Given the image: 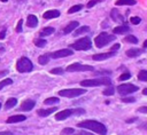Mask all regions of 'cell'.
<instances>
[{
  "mask_svg": "<svg viewBox=\"0 0 147 135\" xmlns=\"http://www.w3.org/2000/svg\"><path fill=\"white\" fill-rule=\"evenodd\" d=\"M114 92H115V89H114V87L110 85L108 88H106L102 93H103V95H106V96H110V95H113L114 94Z\"/></svg>",
  "mask_w": 147,
  "mask_h": 135,
  "instance_id": "4dcf8cb0",
  "label": "cell"
},
{
  "mask_svg": "<svg viewBox=\"0 0 147 135\" xmlns=\"http://www.w3.org/2000/svg\"><path fill=\"white\" fill-rule=\"evenodd\" d=\"M93 66L91 65H85V64H80V63H74L67 66L65 71L68 72H83V71H92Z\"/></svg>",
  "mask_w": 147,
  "mask_h": 135,
  "instance_id": "ba28073f",
  "label": "cell"
},
{
  "mask_svg": "<svg viewBox=\"0 0 147 135\" xmlns=\"http://www.w3.org/2000/svg\"><path fill=\"white\" fill-rule=\"evenodd\" d=\"M110 17L115 21V22H118V23H122L124 19H123V16L119 14V11L117 9H113L110 11Z\"/></svg>",
  "mask_w": 147,
  "mask_h": 135,
  "instance_id": "ac0fdd59",
  "label": "cell"
},
{
  "mask_svg": "<svg viewBox=\"0 0 147 135\" xmlns=\"http://www.w3.org/2000/svg\"><path fill=\"white\" fill-rule=\"evenodd\" d=\"M142 53V49H138V48H131L129 50H126V56L127 57H137Z\"/></svg>",
  "mask_w": 147,
  "mask_h": 135,
  "instance_id": "ffe728a7",
  "label": "cell"
},
{
  "mask_svg": "<svg viewBox=\"0 0 147 135\" xmlns=\"http://www.w3.org/2000/svg\"><path fill=\"white\" fill-rule=\"evenodd\" d=\"M77 126L79 128H86V129H90L96 134H100V135H106L107 134V128L103 124L96 121V120H83L77 124Z\"/></svg>",
  "mask_w": 147,
  "mask_h": 135,
  "instance_id": "6da1fadb",
  "label": "cell"
},
{
  "mask_svg": "<svg viewBox=\"0 0 147 135\" xmlns=\"http://www.w3.org/2000/svg\"><path fill=\"white\" fill-rule=\"evenodd\" d=\"M138 89L139 88L136 85H132V84H122V85H119L117 87V92L121 95H127V94H131V93L137 92Z\"/></svg>",
  "mask_w": 147,
  "mask_h": 135,
  "instance_id": "9c48e42d",
  "label": "cell"
},
{
  "mask_svg": "<svg viewBox=\"0 0 147 135\" xmlns=\"http://www.w3.org/2000/svg\"><path fill=\"white\" fill-rule=\"evenodd\" d=\"M13 84V80L11 79H3L0 81V89H2L3 87L8 86V85H11Z\"/></svg>",
  "mask_w": 147,
  "mask_h": 135,
  "instance_id": "1f68e13d",
  "label": "cell"
},
{
  "mask_svg": "<svg viewBox=\"0 0 147 135\" xmlns=\"http://www.w3.org/2000/svg\"><path fill=\"white\" fill-rule=\"evenodd\" d=\"M16 103H17V100H16L15 97H10V98H8V100L6 101L5 109H6V110H8V109H10V108L15 106V105H16Z\"/></svg>",
  "mask_w": 147,
  "mask_h": 135,
  "instance_id": "44dd1931",
  "label": "cell"
},
{
  "mask_svg": "<svg viewBox=\"0 0 147 135\" xmlns=\"http://www.w3.org/2000/svg\"><path fill=\"white\" fill-rule=\"evenodd\" d=\"M138 112H142V113H146L147 112V106H141L138 109Z\"/></svg>",
  "mask_w": 147,
  "mask_h": 135,
  "instance_id": "ee69618b",
  "label": "cell"
},
{
  "mask_svg": "<svg viewBox=\"0 0 147 135\" xmlns=\"http://www.w3.org/2000/svg\"><path fill=\"white\" fill-rule=\"evenodd\" d=\"M0 135H14V134L11 132H8L7 130V132H0Z\"/></svg>",
  "mask_w": 147,
  "mask_h": 135,
  "instance_id": "f6af8a7d",
  "label": "cell"
},
{
  "mask_svg": "<svg viewBox=\"0 0 147 135\" xmlns=\"http://www.w3.org/2000/svg\"><path fill=\"white\" fill-rule=\"evenodd\" d=\"M74 51L71 49H60V50H56L52 54H48L49 57L52 58H61V57H67V56H70L72 55Z\"/></svg>",
  "mask_w": 147,
  "mask_h": 135,
  "instance_id": "30bf717a",
  "label": "cell"
},
{
  "mask_svg": "<svg viewBox=\"0 0 147 135\" xmlns=\"http://www.w3.org/2000/svg\"><path fill=\"white\" fill-rule=\"evenodd\" d=\"M86 32H90V27H88L87 25H84V26H82V27L76 29V31L74 32V34H75V35H79V34L86 33Z\"/></svg>",
  "mask_w": 147,
  "mask_h": 135,
  "instance_id": "d4e9b609",
  "label": "cell"
},
{
  "mask_svg": "<svg viewBox=\"0 0 147 135\" xmlns=\"http://www.w3.org/2000/svg\"><path fill=\"white\" fill-rule=\"evenodd\" d=\"M102 0H91V1H88V3L86 5L87 6V8H92L94 5H96L98 2H101Z\"/></svg>",
  "mask_w": 147,
  "mask_h": 135,
  "instance_id": "74e56055",
  "label": "cell"
},
{
  "mask_svg": "<svg viewBox=\"0 0 147 135\" xmlns=\"http://www.w3.org/2000/svg\"><path fill=\"white\" fill-rule=\"evenodd\" d=\"M130 22H131L132 24L137 25V24H139V23L141 22V18H140V17H138V16H133V17H131V18H130Z\"/></svg>",
  "mask_w": 147,
  "mask_h": 135,
  "instance_id": "d590c367",
  "label": "cell"
},
{
  "mask_svg": "<svg viewBox=\"0 0 147 135\" xmlns=\"http://www.w3.org/2000/svg\"><path fill=\"white\" fill-rule=\"evenodd\" d=\"M85 93H86V89H83V88H71V89H62V90H60L59 95L68 97V98H72V97L80 96V95H83Z\"/></svg>",
  "mask_w": 147,
  "mask_h": 135,
  "instance_id": "52a82bcc",
  "label": "cell"
},
{
  "mask_svg": "<svg viewBox=\"0 0 147 135\" xmlns=\"http://www.w3.org/2000/svg\"><path fill=\"white\" fill-rule=\"evenodd\" d=\"M26 25L29 27H36L38 25V18L34 15H29L26 17Z\"/></svg>",
  "mask_w": 147,
  "mask_h": 135,
  "instance_id": "e0dca14e",
  "label": "cell"
},
{
  "mask_svg": "<svg viewBox=\"0 0 147 135\" xmlns=\"http://www.w3.org/2000/svg\"><path fill=\"white\" fill-rule=\"evenodd\" d=\"M122 101L124 103H133V102H136V98L134 97H123Z\"/></svg>",
  "mask_w": 147,
  "mask_h": 135,
  "instance_id": "8d00e7d4",
  "label": "cell"
},
{
  "mask_svg": "<svg viewBox=\"0 0 147 135\" xmlns=\"http://www.w3.org/2000/svg\"><path fill=\"white\" fill-rule=\"evenodd\" d=\"M22 24H23V21L20 19L17 23V26H16V32H22Z\"/></svg>",
  "mask_w": 147,
  "mask_h": 135,
  "instance_id": "f35d334b",
  "label": "cell"
},
{
  "mask_svg": "<svg viewBox=\"0 0 147 135\" xmlns=\"http://www.w3.org/2000/svg\"><path fill=\"white\" fill-rule=\"evenodd\" d=\"M32 69H33V64L28 57H21L16 63V70L21 73L30 72L32 71Z\"/></svg>",
  "mask_w": 147,
  "mask_h": 135,
  "instance_id": "5b68a950",
  "label": "cell"
},
{
  "mask_svg": "<svg viewBox=\"0 0 147 135\" xmlns=\"http://www.w3.org/2000/svg\"><path fill=\"white\" fill-rule=\"evenodd\" d=\"M130 78H131V73H130V72H125V73H123V74H121V76L118 77V80H119V81H124V80L130 79Z\"/></svg>",
  "mask_w": 147,
  "mask_h": 135,
  "instance_id": "e575fe53",
  "label": "cell"
},
{
  "mask_svg": "<svg viewBox=\"0 0 147 135\" xmlns=\"http://www.w3.org/2000/svg\"><path fill=\"white\" fill-rule=\"evenodd\" d=\"M71 135H93L92 133H87V132H79V133H74V134H71Z\"/></svg>",
  "mask_w": 147,
  "mask_h": 135,
  "instance_id": "7bdbcfd3",
  "label": "cell"
},
{
  "mask_svg": "<svg viewBox=\"0 0 147 135\" xmlns=\"http://www.w3.org/2000/svg\"><path fill=\"white\" fill-rule=\"evenodd\" d=\"M8 73V71L7 70H3V71H0V77H2V76H5V74H7Z\"/></svg>",
  "mask_w": 147,
  "mask_h": 135,
  "instance_id": "bcb514c9",
  "label": "cell"
},
{
  "mask_svg": "<svg viewBox=\"0 0 147 135\" xmlns=\"http://www.w3.org/2000/svg\"><path fill=\"white\" fill-rule=\"evenodd\" d=\"M115 38H116V37H114V35H111V34H108L107 32H101L98 37H95L94 43H95V46H96L98 48H102V47L107 46L110 41L115 40Z\"/></svg>",
  "mask_w": 147,
  "mask_h": 135,
  "instance_id": "277c9868",
  "label": "cell"
},
{
  "mask_svg": "<svg viewBox=\"0 0 147 135\" xmlns=\"http://www.w3.org/2000/svg\"><path fill=\"white\" fill-rule=\"evenodd\" d=\"M48 61H49V55H48V54H44V55H40V56L38 57V62H39L40 65L47 64Z\"/></svg>",
  "mask_w": 147,
  "mask_h": 135,
  "instance_id": "cb8c5ba5",
  "label": "cell"
},
{
  "mask_svg": "<svg viewBox=\"0 0 147 135\" xmlns=\"http://www.w3.org/2000/svg\"><path fill=\"white\" fill-rule=\"evenodd\" d=\"M6 32H7V29H6V27H3V29L0 31V39H5V37H6Z\"/></svg>",
  "mask_w": 147,
  "mask_h": 135,
  "instance_id": "ab89813d",
  "label": "cell"
},
{
  "mask_svg": "<svg viewBox=\"0 0 147 135\" xmlns=\"http://www.w3.org/2000/svg\"><path fill=\"white\" fill-rule=\"evenodd\" d=\"M110 71H96L94 72V74H110Z\"/></svg>",
  "mask_w": 147,
  "mask_h": 135,
  "instance_id": "b9f144b4",
  "label": "cell"
},
{
  "mask_svg": "<svg viewBox=\"0 0 147 135\" xmlns=\"http://www.w3.org/2000/svg\"><path fill=\"white\" fill-rule=\"evenodd\" d=\"M59 102H60L59 97H48V98H46L44 101V104L45 105H49V104H55V103H59Z\"/></svg>",
  "mask_w": 147,
  "mask_h": 135,
  "instance_id": "484cf974",
  "label": "cell"
},
{
  "mask_svg": "<svg viewBox=\"0 0 147 135\" xmlns=\"http://www.w3.org/2000/svg\"><path fill=\"white\" fill-rule=\"evenodd\" d=\"M129 30H130L129 26H126V25H119V26L114 27L113 32H114L115 34H124V33L129 32Z\"/></svg>",
  "mask_w": 147,
  "mask_h": 135,
  "instance_id": "d6986e66",
  "label": "cell"
},
{
  "mask_svg": "<svg viewBox=\"0 0 147 135\" xmlns=\"http://www.w3.org/2000/svg\"><path fill=\"white\" fill-rule=\"evenodd\" d=\"M119 47H121V45H119V43H115V45L110 48V51H115V53H116V50H117Z\"/></svg>",
  "mask_w": 147,
  "mask_h": 135,
  "instance_id": "60d3db41",
  "label": "cell"
},
{
  "mask_svg": "<svg viewBox=\"0 0 147 135\" xmlns=\"http://www.w3.org/2000/svg\"><path fill=\"white\" fill-rule=\"evenodd\" d=\"M110 86L111 85V80L107 77L105 78H96V79H86L80 81V86L82 87H95V86Z\"/></svg>",
  "mask_w": 147,
  "mask_h": 135,
  "instance_id": "3957f363",
  "label": "cell"
},
{
  "mask_svg": "<svg viewBox=\"0 0 147 135\" xmlns=\"http://www.w3.org/2000/svg\"><path fill=\"white\" fill-rule=\"evenodd\" d=\"M34 105H36V102L33 100H25V101H23L21 103L20 110H22V111H31Z\"/></svg>",
  "mask_w": 147,
  "mask_h": 135,
  "instance_id": "8fae6325",
  "label": "cell"
},
{
  "mask_svg": "<svg viewBox=\"0 0 147 135\" xmlns=\"http://www.w3.org/2000/svg\"><path fill=\"white\" fill-rule=\"evenodd\" d=\"M124 41H125V42H130V43H138V39H137L134 35H132V34L126 35V37L124 38Z\"/></svg>",
  "mask_w": 147,
  "mask_h": 135,
  "instance_id": "4316f807",
  "label": "cell"
},
{
  "mask_svg": "<svg viewBox=\"0 0 147 135\" xmlns=\"http://www.w3.org/2000/svg\"><path fill=\"white\" fill-rule=\"evenodd\" d=\"M116 53L115 51H108V53H101V54H95L92 56V58L94 61H103V59H107L111 56H114Z\"/></svg>",
  "mask_w": 147,
  "mask_h": 135,
  "instance_id": "7c38bea8",
  "label": "cell"
},
{
  "mask_svg": "<svg viewBox=\"0 0 147 135\" xmlns=\"http://www.w3.org/2000/svg\"><path fill=\"white\" fill-rule=\"evenodd\" d=\"M85 113V110L82 109V108H77V109H65V110H62L57 113H55V120L60 121V120H64L67 118H69L70 116H80V114H84Z\"/></svg>",
  "mask_w": 147,
  "mask_h": 135,
  "instance_id": "7a4b0ae2",
  "label": "cell"
},
{
  "mask_svg": "<svg viewBox=\"0 0 147 135\" xmlns=\"http://www.w3.org/2000/svg\"><path fill=\"white\" fill-rule=\"evenodd\" d=\"M138 79L141 81H147V71L146 70H140L138 73Z\"/></svg>",
  "mask_w": 147,
  "mask_h": 135,
  "instance_id": "83f0119b",
  "label": "cell"
},
{
  "mask_svg": "<svg viewBox=\"0 0 147 135\" xmlns=\"http://www.w3.org/2000/svg\"><path fill=\"white\" fill-rule=\"evenodd\" d=\"M80 9H83V5H75V6H72L69 10H68V14H72V13H77V11H79Z\"/></svg>",
  "mask_w": 147,
  "mask_h": 135,
  "instance_id": "f1b7e54d",
  "label": "cell"
},
{
  "mask_svg": "<svg viewBox=\"0 0 147 135\" xmlns=\"http://www.w3.org/2000/svg\"><path fill=\"white\" fill-rule=\"evenodd\" d=\"M142 94H144V95H146V94H147V88H145V89L142 90Z\"/></svg>",
  "mask_w": 147,
  "mask_h": 135,
  "instance_id": "681fc988",
  "label": "cell"
},
{
  "mask_svg": "<svg viewBox=\"0 0 147 135\" xmlns=\"http://www.w3.org/2000/svg\"><path fill=\"white\" fill-rule=\"evenodd\" d=\"M60 16V11L56 10V9H52V10H47L46 13H44L42 17L45 19H52V18H55V17H59Z\"/></svg>",
  "mask_w": 147,
  "mask_h": 135,
  "instance_id": "5bb4252c",
  "label": "cell"
},
{
  "mask_svg": "<svg viewBox=\"0 0 147 135\" xmlns=\"http://www.w3.org/2000/svg\"><path fill=\"white\" fill-rule=\"evenodd\" d=\"M52 33H54V27L48 26V27L42 29V30L40 31L39 35H40V37H46V35H49V34H52Z\"/></svg>",
  "mask_w": 147,
  "mask_h": 135,
  "instance_id": "603a6c76",
  "label": "cell"
},
{
  "mask_svg": "<svg viewBox=\"0 0 147 135\" xmlns=\"http://www.w3.org/2000/svg\"><path fill=\"white\" fill-rule=\"evenodd\" d=\"M57 109V106H53V108H49V109H39L37 111V114L40 116V117H47L49 114H52L53 112H55Z\"/></svg>",
  "mask_w": 147,
  "mask_h": 135,
  "instance_id": "4fadbf2b",
  "label": "cell"
},
{
  "mask_svg": "<svg viewBox=\"0 0 147 135\" xmlns=\"http://www.w3.org/2000/svg\"><path fill=\"white\" fill-rule=\"evenodd\" d=\"M74 133H75L74 128H69V127H67V128H64V129L61 130V135H71Z\"/></svg>",
  "mask_w": 147,
  "mask_h": 135,
  "instance_id": "d6a6232c",
  "label": "cell"
},
{
  "mask_svg": "<svg viewBox=\"0 0 147 135\" xmlns=\"http://www.w3.org/2000/svg\"><path fill=\"white\" fill-rule=\"evenodd\" d=\"M70 47L76 49V50H87L92 47V41L88 37H84V38L77 40L76 42H74Z\"/></svg>",
  "mask_w": 147,
  "mask_h": 135,
  "instance_id": "8992f818",
  "label": "cell"
},
{
  "mask_svg": "<svg viewBox=\"0 0 147 135\" xmlns=\"http://www.w3.org/2000/svg\"><path fill=\"white\" fill-rule=\"evenodd\" d=\"M136 3H137V1H136V0H117V1L115 2V5H116V6H123V5L133 6V5H136Z\"/></svg>",
  "mask_w": 147,
  "mask_h": 135,
  "instance_id": "7402d4cb",
  "label": "cell"
},
{
  "mask_svg": "<svg viewBox=\"0 0 147 135\" xmlns=\"http://www.w3.org/2000/svg\"><path fill=\"white\" fill-rule=\"evenodd\" d=\"M1 106H2V105H1V103H0V109H1Z\"/></svg>",
  "mask_w": 147,
  "mask_h": 135,
  "instance_id": "816d5d0a",
  "label": "cell"
},
{
  "mask_svg": "<svg viewBox=\"0 0 147 135\" xmlns=\"http://www.w3.org/2000/svg\"><path fill=\"white\" fill-rule=\"evenodd\" d=\"M134 120H137V118H132V119H127V120H126V122H127V124H130V122H133Z\"/></svg>",
  "mask_w": 147,
  "mask_h": 135,
  "instance_id": "7dc6e473",
  "label": "cell"
},
{
  "mask_svg": "<svg viewBox=\"0 0 147 135\" xmlns=\"http://www.w3.org/2000/svg\"><path fill=\"white\" fill-rule=\"evenodd\" d=\"M34 45H36L37 47H39V48H42V47L46 46V40H45V39H41V38L36 39V40H34Z\"/></svg>",
  "mask_w": 147,
  "mask_h": 135,
  "instance_id": "f546056e",
  "label": "cell"
},
{
  "mask_svg": "<svg viewBox=\"0 0 147 135\" xmlns=\"http://www.w3.org/2000/svg\"><path fill=\"white\" fill-rule=\"evenodd\" d=\"M49 72H51L52 74H62V73L64 72V70H63L62 68H54V69H52Z\"/></svg>",
  "mask_w": 147,
  "mask_h": 135,
  "instance_id": "836d02e7",
  "label": "cell"
},
{
  "mask_svg": "<svg viewBox=\"0 0 147 135\" xmlns=\"http://www.w3.org/2000/svg\"><path fill=\"white\" fill-rule=\"evenodd\" d=\"M26 119L25 116L23 114H15V116H10L6 121L7 124H13V122H20V121H24Z\"/></svg>",
  "mask_w": 147,
  "mask_h": 135,
  "instance_id": "2e32d148",
  "label": "cell"
},
{
  "mask_svg": "<svg viewBox=\"0 0 147 135\" xmlns=\"http://www.w3.org/2000/svg\"><path fill=\"white\" fill-rule=\"evenodd\" d=\"M1 1H2V2H6V1H7V0H1Z\"/></svg>",
  "mask_w": 147,
  "mask_h": 135,
  "instance_id": "f907efd6",
  "label": "cell"
},
{
  "mask_svg": "<svg viewBox=\"0 0 147 135\" xmlns=\"http://www.w3.org/2000/svg\"><path fill=\"white\" fill-rule=\"evenodd\" d=\"M142 47H144V48H146V47H147V40H145V41H144V46H142Z\"/></svg>",
  "mask_w": 147,
  "mask_h": 135,
  "instance_id": "c3c4849f",
  "label": "cell"
},
{
  "mask_svg": "<svg viewBox=\"0 0 147 135\" xmlns=\"http://www.w3.org/2000/svg\"><path fill=\"white\" fill-rule=\"evenodd\" d=\"M78 25H79V23H78L77 21H72V22H70V23L63 29V33H64V34H68V33L72 32L74 30H76V29L78 27Z\"/></svg>",
  "mask_w": 147,
  "mask_h": 135,
  "instance_id": "9a60e30c",
  "label": "cell"
}]
</instances>
